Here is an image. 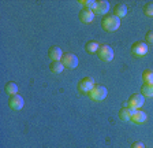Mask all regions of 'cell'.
<instances>
[{
    "label": "cell",
    "mask_w": 153,
    "mask_h": 148,
    "mask_svg": "<svg viewBox=\"0 0 153 148\" xmlns=\"http://www.w3.org/2000/svg\"><path fill=\"white\" fill-rule=\"evenodd\" d=\"M120 26V18L115 15H105L101 18V28L105 32H115Z\"/></svg>",
    "instance_id": "cell-1"
},
{
    "label": "cell",
    "mask_w": 153,
    "mask_h": 148,
    "mask_svg": "<svg viewBox=\"0 0 153 148\" xmlns=\"http://www.w3.org/2000/svg\"><path fill=\"white\" fill-rule=\"evenodd\" d=\"M94 80L92 77H83L78 81V85H76V89L78 92L82 95H89V92L93 89L94 87Z\"/></svg>",
    "instance_id": "cell-2"
},
{
    "label": "cell",
    "mask_w": 153,
    "mask_h": 148,
    "mask_svg": "<svg viewBox=\"0 0 153 148\" xmlns=\"http://www.w3.org/2000/svg\"><path fill=\"white\" fill-rule=\"evenodd\" d=\"M97 55L102 62H111L114 59V49L111 48V45L108 44H100L99 49H97Z\"/></svg>",
    "instance_id": "cell-3"
},
{
    "label": "cell",
    "mask_w": 153,
    "mask_h": 148,
    "mask_svg": "<svg viewBox=\"0 0 153 148\" xmlns=\"http://www.w3.org/2000/svg\"><path fill=\"white\" fill-rule=\"evenodd\" d=\"M107 95H108V90H107V88H105L104 85H94L93 89L89 92L90 99L96 100V102H101V100H104L105 97H107Z\"/></svg>",
    "instance_id": "cell-4"
},
{
    "label": "cell",
    "mask_w": 153,
    "mask_h": 148,
    "mask_svg": "<svg viewBox=\"0 0 153 148\" xmlns=\"http://www.w3.org/2000/svg\"><path fill=\"white\" fill-rule=\"evenodd\" d=\"M60 62L63 63L64 67L67 69H75L76 66H78V56H76L75 54H73V52H64L63 56H62Z\"/></svg>",
    "instance_id": "cell-5"
},
{
    "label": "cell",
    "mask_w": 153,
    "mask_h": 148,
    "mask_svg": "<svg viewBox=\"0 0 153 148\" xmlns=\"http://www.w3.org/2000/svg\"><path fill=\"white\" fill-rule=\"evenodd\" d=\"M127 107H130L131 110H140L141 107L145 104V96L141 93H133L127 100Z\"/></svg>",
    "instance_id": "cell-6"
},
{
    "label": "cell",
    "mask_w": 153,
    "mask_h": 148,
    "mask_svg": "<svg viewBox=\"0 0 153 148\" xmlns=\"http://www.w3.org/2000/svg\"><path fill=\"white\" fill-rule=\"evenodd\" d=\"M148 54V44L143 41H135L131 45V55L135 58H141Z\"/></svg>",
    "instance_id": "cell-7"
},
{
    "label": "cell",
    "mask_w": 153,
    "mask_h": 148,
    "mask_svg": "<svg viewBox=\"0 0 153 148\" xmlns=\"http://www.w3.org/2000/svg\"><path fill=\"white\" fill-rule=\"evenodd\" d=\"M23 104H25V102H23L22 96H19L18 93L16 95H11L8 99V106L11 110H15V111H18V110H21L23 107Z\"/></svg>",
    "instance_id": "cell-8"
},
{
    "label": "cell",
    "mask_w": 153,
    "mask_h": 148,
    "mask_svg": "<svg viewBox=\"0 0 153 148\" xmlns=\"http://www.w3.org/2000/svg\"><path fill=\"white\" fill-rule=\"evenodd\" d=\"M108 11H109V3L107 0H100V1L96 3V8L93 10V13H94V15L105 16Z\"/></svg>",
    "instance_id": "cell-9"
},
{
    "label": "cell",
    "mask_w": 153,
    "mask_h": 148,
    "mask_svg": "<svg viewBox=\"0 0 153 148\" xmlns=\"http://www.w3.org/2000/svg\"><path fill=\"white\" fill-rule=\"evenodd\" d=\"M146 119H148V114L145 113V111H141V110H134L130 121H133L134 123H138V125H140V123L146 122Z\"/></svg>",
    "instance_id": "cell-10"
},
{
    "label": "cell",
    "mask_w": 153,
    "mask_h": 148,
    "mask_svg": "<svg viewBox=\"0 0 153 148\" xmlns=\"http://www.w3.org/2000/svg\"><path fill=\"white\" fill-rule=\"evenodd\" d=\"M78 16H79L81 22L90 23L93 19H94V13H93L92 10H86V8H82V10L79 11V14H78Z\"/></svg>",
    "instance_id": "cell-11"
},
{
    "label": "cell",
    "mask_w": 153,
    "mask_h": 148,
    "mask_svg": "<svg viewBox=\"0 0 153 148\" xmlns=\"http://www.w3.org/2000/svg\"><path fill=\"white\" fill-rule=\"evenodd\" d=\"M48 56H49V59H51L52 62L60 61L62 56H63V51H62L59 47H56V45H52L51 48L48 49Z\"/></svg>",
    "instance_id": "cell-12"
},
{
    "label": "cell",
    "mask_w": 153,
    "mask_h": 148,
    "mask_svg": "<svg viewBox=\"0 0 153 148\" xmlns=\"http://www.w3.org/2000/svg\"><path fill=\"white\" fill-rule=\"evenodd\" d=\"M114 15L118 16V18H123V16L127 15V7L123 3H118L114 7Z\"/></svg>",
    "instance_id": "cell-13"
},
{
    "label": "cell",
    "mask_w": 153,
    "mask_h": 148,
    "mask_svg": "<svg viewBox=\"0 0 153 148\" xmlns=\"http://www.w3.org/2000/svg\"><path fill=\"white\" fill-rule=\"evenodd\" d=\"M133 115V110L130 107H122L119 110V119L120 121H130Z\"/></svg>",
    "instance_id": "cell-14"
},
{
    "label": "cell",
    "mask_w": 153,
    "mask_h": 148,
    "mask_svg": "<svg viewBox=\"0 0 153 148\" xmlns=\"http://www.w3.org/2000/svg\"><path fill=\"white\" fill-rule=\"evenodd\" d=\"M141 95H143L145 97H152L153 96V82L143 84L141 87Z\"/></svg>",
    "instance_id": "cell-15"
},
{
    "label": "cell",
    "mask_w": 153,
    "mask_h": 148,
    "mask_svg": "<svg viewBox=\"0 0 153 148\" xmlns=\"http://www.w3.org/2000/svg\"><path fill=\"white\" fill-rule=\"evenodd\" d=\"M63 69H64V66H63V63H62L60 61H53V62H51V64H49V70H51L52 73H55V74L62 73Z\"/></svg>",
    "instance_id": "cell-16"
},
{
    "label": "cell",
    "mask_w": 153,
    "mask_h": 148,
    "mask_svg": "<svg viewBox=\"0 0 153 148\" xmlns=\"http://www.w3.org/2000/svg\"><path fill=\"white\" fill-rule=\"evenodd\" d=\"M99 43L94 41V40H90V41H88L85 44V51L88 52V54H94V52H97V49H99Z\"/></svg>",
    "instance_id": "cell-17"
},
{
    "label": "cell",
    "mask_w": 153,
    "mask_h": 148,
    "mask_svg": "<svg viewBox=\"0 0 153 148\" xmlns=\"http://www.w3.org/2000/svg\"><path fill=\"white\" fill-rule=\"evenodd\" d=\"M4 90H6L10 96H11V95H16V92H18V85H16L14 81H8L6 84V87H4Z\"/></svg>",
    "instance_id": "cell-18"
},
{
    "label": "cell",
    "mask_w": 153,
    "mask_h": 148,
    "mask_svg": "<svg viewBox=\"0 0 153 148\" xmlns=\"http://www.w3.org/2000/svg\"><path fill=\"white\" fill-rule=\"evenodd\" d=\"M141 77H142V81L145 84H149V82H153V70L148 69V70H143L142 74H141Z\"/></svg>",
    "instance_id": "cell-19"
},
{
    "label": "cell",
    "mask_w": 153,
    "mask_h": 148,
    "mask_svg": "<svg viewBox=\"0 0 153 148\" xmlns=\"http://www.w3.org/2000/svg\"><path fill=\"white\" fill-rule=\"evenodd\" d=\"M96 3H97V1H94V0H79V4H82L83 8L92 10V11L96 8Z\"/></svg>",
    "instance_id": "cell-20"
},
{
    "label": "cell",
    "mask_w": 153,
    "mask_h": 148,
    "mask_svg": "<svg viewBox=\"0 0 153 148\" xmlns=\"http://www.w3.org/2000/svg\"><path fill=\"white\" fill-rule=\"evenodd\" d=\"M143 14L146 16H153V3L152 1H149V3H146L143 6Z\"/></svg>",
    "instance_id": "cell-21"
},
{
    "label": "cell",
    "mask_w": 153,
    "mask_h": 148,
    "mask_svg": "<svg viewBox=\"0 0 153 148\" xmlns=\"http://www.w3.org/2000/svg\"><path fill=\"white\" fill-rule=\"evenodd\" d=\"M145 41H146V44H153V29L146 32V34H145Z\"/></svg>",
    "instance_id": "cell-22"
},
{
    "label": "cell",
    "mask_w": 153,
    "mask_h": 148,
    "mask_svg": "<svg viewBox=\"0 0 153 148\" xmlns=\"http://www.w3.org/2000/svg\"><path fill=\"white\" fill-rule=\"evenodd\" d=\"M130 148H145V145H143V143H141V141H134Z\"/></svg>",
    "instance_id": "cell-23"
}]
</instances>
